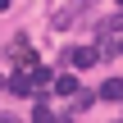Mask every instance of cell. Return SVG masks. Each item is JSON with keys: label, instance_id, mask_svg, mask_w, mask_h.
<instances>
[{"label": "cell", "instance_id": "cell-9", "mask_svg": "<svg viewBox=\"0 0 123 123\" xmlns=\"http://www.w3.org/2000/svg\"><path fill=\"white\" fill-rule=\"evenodd\" d=\"M0 91H5V78H0Z\"/></svg>", "mask_w": 123, "mask_h": 123}, {"label": "cell", "instance_id": "cell-6", "mask_svg": "<svg viewBox=\"0 0 123 123\" xmlns=\"http://www.w3.org/2000/svg\"><path fill=\"white\" fill-rule=\"evenodd\" d=\"M32 119H37V123H50V119H64V114H50V100H37Z\"/></svg>", "mask_w": 123, "mask_h": 123}, {"label": "cell", "instance_id": "cell-1", "mask_svg": "<svg viewBox=\"0 0 123 123\" xmlns=\"http://www.w3.org/2000/svg\"><path fill=\"white\" fill-rule=\"evenodd\" d=\"M5 55L14 59V68H32V64H37V50H32V46H27L23 37H18L14 46H5Z\"/></svg>", "mask_w": 123, "mask_h": 123}, {"label": "cell", "instance_id": "cell-3", "mask_svg": "<svg viewBox=\"0 0 123 123\" xmlns=\"http://www.w3.org/2000/svg\"><path fill=\"white\" fill-rule=\"evenodd\" d=\"M82 9H87V0H78V5H68V9H59V14H55V27H68V23H73V18L82 14Z\"/></svg>", "mask_w": 123, "mask_h": 123}, {"label": "cell", "instance_id": "cell-5", "mask_svg": "<svg viewBox=\"0 0 123 123\" xmlns=\"http://www.w3.org/2000/svg\"><path fill=\"white\" fill-rule=\"evenodd\" d=\"M100 100H123V82L119 78H110V82L100 87Z\"/></svg>", "mask_w": 123, "mask_h": 123}, {"label": "cell", "instance_id": "cell-10", "mask_svg": "<svg viewBox=\"0 0 123 123\" xmlns=\"http://www.w3.org/2000/svg\"><path fill=\"white\" fill-rule=\"evenodd\" d=\"M119 50H123V41H119Z\"/></svg>", "mask_w": 123, "mask_h": 123}, {"label": "cell", "instance_id": "cell-4", "mask_svg": "<svg viewBox=\"0 0 123 123\" xmlns=\"http://www.w3.org/2000/svg\"><path fill=\"white\" fill-rule=\"evenodd\" d=\"M55 91H59V96H78V78H73V73L55 78Z\"/></svg>", "mask_w": 123, "mask_h": 123}, {"label": "cell", "instance_id": "cell-11", "mask_svg": "<svg viewBox=\"0 0 123 123\" xmlns=\"http://www.w3.org/2000/svg\"><path fill=\"white\" fill-rule=\"evenodd\" d=\"M119 5H123V0H119Z\"/></svg>", "mask_w": 123, "mask_h": 123}, {"label": "cell", "instance_id": "cell-2", "mask_svg": "<svg viewBox=\"0 0 123 123\" xmlns=\"http://www.w3.org/2000/svg\"><path fill=\"white\" fill-rule=\"evenodd\" d=\"M73 64H78V68L100 64V46H78V50H73Z\"/></svg>", "mask_w": 123, "mask_h": 123}, {"label": "cell", "instance_id": "cell-7", "mask_svg": "<svg viewBox=\"0 0 123 123\" xmlns=\"http://www.w3.org/2000/svg\"><path fill=\"white\" fill-rule=\"evenodd\" d=\"M119 27H123V14H114V18H105V23H100L96 32H100V37H110V32H119Z\"/></svg>", "mask_w": 123, "mask_h": 123}, {"label": "cell", "instance_id": "cell-8", "mask_svg": "<svg viewBox=\"0 0 123 123\" xmlns=\"http://www.w3.org/2000/svg\"><path fill=\"white\" fill-rule=\"evenodd\" d=\"M0 9H9V0H0Z\"/></svg>", "mask_w": 123, "mask_h": 123}]
</instances>
